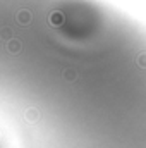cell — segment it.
Returning <instances> with one entry per match:
<instances>
[{
	"label": "cell",
	"mask_w": 146,
	"mask_h": 148,
	"mask_svg": "<svg viewBox=\"0 0 146 148\" xmlns=\"http://www.w3.org/2000/svg\"><path fill=\"white\" fill-rule=\"evenodd\" d=\"M136 62H138V64H139L143 69H146V53H141V55L136 59Z\"/></svg>",
	"instance_id": "obj_1"
}]
</instances>
